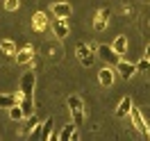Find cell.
I'll list each match as a JSON object with an SVG mask.
<instances>
[{
	"mask_svg": "<svg viewBox=\"0 0 150 141\" xmlns=\"http://www.w3.org/2000/svg\"><path fill=\"white\" fill-rule=\"evenodd\" d=\"M75 57H77V62L84 66V68H91L96 64V52L91 50L89 43H82V41L75 46Z\"/></svg>",
	"mask_w": 150,
	"mask_h": 141,
	"instance_id": "1",
	"label": "cell"
},
{
	"mask_svg": "<svg viewBox=\"0 0 150 141\" xmlns=\"http://www.w3.org/2000/svg\"><path fill=\"white\" fill-rule=\"evenodd\" d=\"M130 116H132V125H134V130L139 132L143 139H150V137H148V121L143 118V114H141V109H139V107H134V105H132Z\"/></svg>",
	"mask_w": 150,
	"mask_h": 141,
	"instance_id": "2",
	"label": "cell"
},
{
	"mask_svg": "<svg viewBox=\"0 0 150 141\" xmlns=\"http://www.w3.org/2000/svg\"><path fill=\"white\" fill-rule=\"evenodd\" d=\"M98 57H100L103 62H107V64H114V66L121 62V55H118L109 43H98Z\"/></svg>",
	"mask_w": 150,
	"mask_h": 141,
	"instance_id": "3",
	"label": "cell"
},
{
	"mask_svg": "<svg viewBox=\"0 0 150 141\" xmlns=\"http://www.w3.org/2000/svg\"><path fill=\"white\" fill-rule=\"evenodd\" d=\"M34 46L32 43H25L23 48H18V52L14 55V59H16V64L23 66V64H34Z\"/></svg>",
	"mask_w": 150,
	"mask_h": 141,
	"instance_id": "4",
	"label": "cell"
},
{
	"mask_svg": "<svg viewBox=\"0 0 150 141\" xmlns=\"http://www.w3.org/2000/svg\"><path fill=\"white\" fill-rule=\"evenodd\" d=\"M34 84H37V73L34 71H25L21 75V91H23V96H34Z\"/></svg>",
	"mask_w": 150,
	"mask_h": 141,
	"instance_id": "5",
	"label": "cell"
},
{
	"mask_svg": "<svg viewBox=\"0 0 150 141\" xmlns=\"http://www.w3.org/2000/svg\"><path fill=\"white\" fill-rule=\"evenodd\" d=\"M21 100H23V91H16V94H0V107L2 109H9V107H14V105H18Z\"/></svg>",
	"mask_w": 150,
	"mask_h": 141,
	"instance_id": "6",
	"label": "cell"
},
{
	"mask_svg": "<svg viewBox=\"0 0 150 141\" xmlns=\"http://www.w3.org/2000/svg\"><path fill=\"white\" fill-rule=\"evenodd\" d=\"M52 128H55V121H52V118H46L43 125H41V139L43 141H57L59 139V132H55Z\"/></svg>",
	"mask_w": 150,
	"mask_h": 141,
	"instance_id": "7",
	"label": "cell"
},
{
	"mask_svg": "<svg viewBox=\"0 0 150 141\" xmlns=\"http://www.w3.org/2000/svg\"><path fill=\"white\" fill-rule=\"evenodd\" d=\"M50 30H52V34H55L57 39H66L68 37V23H66V18H55L52 23H50Z\"/></svg>",
	"mask_w": 150,
	"mask_h": 141,
	"instance_id": "8",
	"label": "cell"
},
{
	"mask_svg": "<svg viewBox=\"0 0 150 141\" xmlns=\"http://www.w3.org/2000/svg\"><path fill=\"white\" fill-rule=\"evenodd\" d=\"M77 139H80V132H77L75 123H68L59 130V141H77Z\"/></svg>",
	"mask_w": 150,
	"mask_h": 141,
	"instance_id": "9",
	"label": "cell"
},
{
	"mask_svg": "<svg viewBox=\"0 0 150 141\" xmlns=\"http://www.w3.org/2000/svg\"><path fill=\"white\" fill-rule=\"evenodd\" d=\"M109 16H112V9L109 7H103V9L96 14V21H93V28L98 30V32H103L105 28H107V23H109Z\"/></svg>",
	"mask_w": 150,
	"mask_h": 141,
	"instance_id": "10",
	"label": "cell"
},
{
	"mask_svg": "<svg viewBox=\"0 0 150 141\" xmlns=\"http://www.w3.org/2000/svg\"><path fill=\"white\" fill-rule=\"evenodd\" d=\"M73 14V5L71 2H55L52 5V16L55 18H68Z\"/></svg>",
	"mask_w": 150,
	"mask_h": 141,
	"instance_id": "11",
	"label": "cell"
},
{
	"mask_svg": "<svg viewBox=\"0 0 150 141\" xmlns=\"http://www.w3.org/2000/svg\"><path fill=\"white\" fill-rule=\"evenodd\" d=\"M32 28L37 30V32H43V30L50 28V21H48L46 11H34V16H32Z\"/></svg>",
	"mask_w": 150,
	"mask_h": 141,
	"instance_id": "12",
	"label": "cell"
},
{
	"mask_svg": "<svg viewBox=\"0 0 150 141\" xmlns=\"http://www.w3.org/2000/svg\"><path fill=\"white\" fill-rule=\"evenodd\" d=\"M116 68H118V73H121L123 80H132V75L137 73V64H132V62H118L116 64Z\"/></svg>",
	"mask_w": 150,
	"mask_h": 141,
	"instance_id": "13",
	"label": "cell"
},
{
	"mask_svg": "<svg viewBox=\"0 0 150 141\" xmlns=\"http://www.w3.org/2000/svg\"><path fill=\"white\" fill-rule=\"evenodd\" d=\"M98 82L103 86H114V71L109 66H105V68L98 71Z\"/></svg>",
	"mask_w": 150,
	"mask_h": 141,
	"instance_id": "14",
	"label": "cell"
},
{
	"mask_svg": "<svg viewBox=\"0 0 150 141\" xmlns=\"http://www.w3.org/2000/svg\"><path fill=\"white\" fill-rule=\"evenodd\" d=\"M0 50L5 52V57H14L18 52V46H16L11 39H2V41H0Z\"/></svg>",
	"mask_w": 150,
	"mask_h": 141,
	"instance_id": "15",
	"label": "cell"
},
{
	"mask_svg": "<svg viewBox=\"0 0 150 141\" xmlns=\"http://www.w3.org/2000/svg\"><path fill=\"white\" fill-rule=\"evenodd\" d=\"M18 105L23 107V116H25V118L34 114V96H23V100H21Z\"/></svg>",
	"mask_w": 150,
	"mask_h": 141,
	"instance_id": "16",
	"label": "cell"
},
{
	"mask_svg": "<svg viewBox=\"0 0 150 141\" xmlns=\"http://www.w3.org/2000/svg\"><path fill=\"white\" fill-rule=\"evenodd\" d=\"M130 109H132V98L130 96H125L121 103H118V107H116V116H130Z\"/></svg>",
	"mask_w": 150,
	"mask_h": 141,
	"instance_id": "17",
	"label": "cell"
},
{
	"mask_svg": "<svg viewBox=\"0 0 150 141\" xmlns=\"http://www.w3.org/2000/svg\"><path fill=\"white\" fill-rule=\"evenodd\" d=\"M112 48L118 52V55H125V52H127V37H125V34H118V37L114 39Z\"/></svg>",
	"mask_w": 150,
	"mask_h": 141,
	"instance_id": "18",
	"label": "cell"
},
{
	"mask_svg": "<svg viewBox=\"0 0 150 141\" xmlns=\"http://www.w3.org/2000/svg\"><path fill=\"white\" fill-rule=\"evenodd\" d=\"M66 105H68V109H84V103H82L80 96H68V98H66Z\"/></svg>",
	"mask_w": 150,
	"mask_h": 141,
	"instance_id": "19",
	"label": "cell"
},
{
	"mask_svg": "<svg viewBox=\"0 0 150 141\" xmlns=\"http://www.w3.org/2000/svg\"><path fill=\"white\" fill-rule=\"evenodd\" d=\"M9 118L11 121H25V116H23V107L21 105H14V107H9Z\"/></svg>",
	"mask_w": 150,
	"mask_h": 141,
	"instance_id": "20",
	"label": "cell"
},
{
	"mask_svg": "<svg viewBox=\"0 0 150 141\" xmlns=\"http://www.w3.org/2000/svg\"><path fill=\"white\" fill-rule=\"evenodd\" d=\"M37 125H39V118H37V116H34V114H32V116H28V118H25V128H23V134H32V130H34Z\"/></svg>",
	"mask_w": 150,
	"mask_h": 141,
	"instance_id": "21",
	"label": "cell"
},
{
	"mask_svg": "<svg viewBox=\"0 0 150 141\" xmlns=\"http://www.w3.org/2000/svg\"><path fill=\"white\" fill-rule=\"evenodd\" d=\"M71 116H73V123L77 128L84 125V109H71Z\"/></svg>",
	"mask_w": 150,
	"mask_h": 141,
	"instance_id": "22",
	"label": "cell"
},
{
	"mask_svg": "<svg viewBox=\"0 0 150 141\" xmlns=\"http://www.w3.org/2000/svg\"><path fill=\"white\" fill-rule=\"evenodd\" d=\"M137 71L139 73H150V57H143L137 62Z\"/></svg>",
	"mask_w": 150,
	"mask_h": 141,
	"instance_id": "23",
	"label": "cell"
},
{
	"mask_svg": "<svg viewBox=\"0 0 150 141\" xmlns=\"http://www.w3.org/2000/svg\"><path fill=\"white\" fill-rule=\"evenodd\" d=\"M21 7V0H5V11H16Z\"/></svg>",
	"mask_w": 150,
	"mask_h": 141,
	"instance_id": "24",
	"label": "cell"
},
{
	"mask_svg": "<svg viewBox=\"0 0 150 141\" xmlns=\"http://www.w3.org/2000/svg\"><path fill=\"white\" fill-rule=\"evenodd\" d=\"M146 57H150V43L146 46Z\"/></svg>",
	"mask_w": 150,
	"mask_h": 141,
	"instance_id": "25",
	"label": "cell"
},
{
	"mask_svg": "<svg viewBox=\"0 0 150 141\" xmlns=\"http://www.w3.org/2000/svg\"><path fill=\"white\" fill-rule=\"evenodd\" d=\"M148 137H150V121H148Z\"/></svg>",
	"mask_w": 150,
	"mask_h": 141,
	"instance_id": "26",
	"label": "cell"
}]
</instances>
